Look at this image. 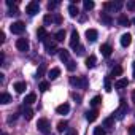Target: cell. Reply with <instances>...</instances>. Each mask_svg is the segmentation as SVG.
<instances>
[{"instance_id":"cell-32","label":"cell","mask_w":135,"mask_h":135,"mask_svg":"<svg viewBox=\"0 0 135 135\" xmlns=\"http://www.w3.org/2000/svg\"><path fill=\"white\" fill-rule=\"evenodd\" d=\"M45 72H46V64H40L38 72H37V76H38V78H41V76L45 75Z\"/></svg>"},{"instance_id":"cell-3","label":"cell","mask_w":135,"mask_h":135,"mask_svg":"<svg viewBox=\"0 0 135 135\" xmlns=\"http://www.w3.org/2000/svg\"><path fill=\"white\" fill-rule=\"evenodd\" d=\"M37 127H38V130H40L41 133H45V135H48V133H49V130H51V124H49V121H48L46 118L38 119Z\"/></svg>"},{"instance_id":"cell-44","label":"cell","mask_w":135,"mask_h":135,"mask_svg":"<svg viewBox=\"0 0 135 135\" xmlns=\"http://www.w3.org/2000/svg\"><path fill=\"white\" fill-rule=\"evenodd\" d=\"M75 51H76V52H78V54H80V56H81V54H83V52H84V48H83V46H78V48H76V49H75Z\"/></svg>"},{"instance_id":"cell-8","label":"cell","mask_w":135,"mask_h":135,"mask_svg":"<svg viewBox=\"0 0 135 135\" xmlns=\"http://www.w3.org/2000/svg\"><path fill=\"white\" fill-rule=\"evenodd\" d=\"M70 46L73 49H76L80 46V33L76 30H72V37H70Z\"/></svg>"},{"instance_id":"cell-9","label":"cell","mask_w":135,"mask_h":135,"mask_svg":"<svg viewBox=\"0 0 135 135\" xmlns=\"http://www.w3.org/2000/svg\"><path fill=\"white\" fill-rule=\"evenodd\" d=\"M97 37H99V32H97L95 29H88V30H86V38H88L89 43H94V41L97 40Z\"/></svg>"},{"instance_id":"cell-23","label":"cell","mask_w":135,"mask_h":135,"mask_svg":"<svg viewBox=\"0 0 135 135\" xmlns=\"http://www.w3.org/2000/svg\"><path fill=\"white\" fill-rule=\"evenodd\" d=\"M33 102H37V94H35V92L27 94V95H26V99H24V103H26V105H32Z\"/></svg>"},{"instance_id":"cell-43","label":"cell","mask_w":135,"mask_h":135,"mask_svg":"<svg viewBox=\"0 0 135 135\" xmlns=\"http://www.w3.org/2000/svg\"><path fill=\"white\" fill-rule=\"evenodd\" d=\"M129 135H135V124H132L129 127Z\"/></svg>"},{"instance_id":"cell-36","label":"cell","mask_w":135,"mask_h":135,"mask_svg":"<svg viewBox=\"0 0 135 135\" xmlns=\"http://www.w3.org/2000/svg\"><path fill=\"white\" fill-rule=\"evenodd\" d=\"M43 22H45L46 26H49L51 22H54V16H51V15H46V16L43 18Z\"/></svg>"},{"instance_id":"cell-6","label":"cell","mask_w":135,"mask_h":135,"mask_svg":"<svg viewBox=\"0 0 135 135\" xmlns=\"http://www.w3.org/2000/svg\"><path fill=\"white\" fill-rule=\"evenodd\" d=\"M70 84L72 86H76V88H81V89H84L86 86H88V80L83 76V78H75V76H72L70 78Z\"/></svg>"},{"instance_id":"cell-7","label":"cell","mask_w":135,"mask_h":135,"mask_svg":"<svg viewBox=\"0 0 135 135\" xmlns=\"http://www.w3.org/2000/svg\"><path fill=\"white\" fill-rule=\"evenodd\" d=\"M16 48H18L19 51L26 52V51H29L30 45H29V41H27L26 38H19V40H16Z\"/></svg>"},{"instance_id":"cell-52","label":"cell","mask_w":135,"mask_h":135,"mask_svg":"<svg viewBox=\"0 0 135 135\" xmlns=\"http://www.w3.org/2000/svg\"><path fill=\"white\" fill-rule=\"evenodd\" d=\"M3 135H8V133H3Z\"/></svg>"},{"instance_id":"cell-10","label":"cell","mask_w":135,"mask_h":135,"mask_svg":"<svg viewBox=\"0 0 135 135\" xmlns=\"http://www.w3.org/2000/svg\"><path fill=\"white\" fill-rule=\"evenodd\" d=\"M103 7H105V10H111V11H118L121 7H122V3L121 2H105L103 3Z\"/></svg>"},{"instance_id":"cell-38","label":"cell","mask_w":135,"mask_h":135,"mask_svg":"<svg viewBox=\"0 0 135 135\" xmlns=\"http://www.w3.org/2000/svg\"><path fill=\"white\" fill-rule=\"evenodd\" d=\"M127 10L129 11H135V0H129L127 2Z\"/></svg>"},{"instance_id":"cell-28","label":"cell","mask_w":135,"mask_h":135,"mask_svg":"<svg viewBox=\"0 0 135 135\" xmlns=\"http://www.w3.org/2000/svg\"><path fill=\"white\" fill-rule=\"evenodd\" d=\"M100 102H102V97H100V95H95V97H92V99H91V102H89V103H91V107H92V108H97V107L100 105Z\"/></svg>"},{"instance_id":"cell-13","label":"cell","mask_w":135,"mask_h":135,"mask_svg":"<svg viewBox=\"0 0 135 135\" xmlns=\"http://www.w3.org/2000/svg\"><path fill=\"white\" fill-rule=\"evenodd\" d=\"M13 89H15L18 94H22V92L27 89V84H26V81H18V83L13 84Z\"/></svg>"},{"instance_id":"cell-18","label":"cell","mask_w":135,"mask_h":135,"mask_svg":"<svg viewBox=\"0 0 135 135\" xmlns=\"http://www.w3.org/2000/svg\"><path fill=\"white\" fill-rule=\"evenodd\" d=\"M100 52H102V56L110 57V56H111V52H113V48H111L110 45H102V46H100Z\"/></svg>"},{"instance_id":"cell-4","label":"cell","mask_w":135,"mask_h":135,"mask_svg":"<svg viewBox=\"0 0 135 135\" xmlns=\"http://www.w3.org/2000/svg\"><path fill=\"white\" fill-rule=\"evenodd\" d=\"M38 11H40V3H38V2L32 0V2L27 3V7H26V13H27L29 16H33V15H37Z\"/></svg>"},{"instance_id":"cell-41","label":"cell","mask_w":135,"mask_h":135,"mask_svg":"<svg viewBox=\"0 0 135 135\" xmlns=\"http://www.w3.org/2000/svg\"><path fill=\"white\" fill-rule=\"evenodd\" d=\"M54 22L56 24H60L62 22V16L60 15H54Z\"/></svg>"},{"instance_id":"cell-17","label":"cell","mask_w":135,"mask_h":135,"mask_svg":"<svg viewBox=\"0 0 135 135\" xmlns=\"http://www.w3.org/2000/svg\"><path fill=\"white\" fill-rule=\"evenodd\" d=\"M130 43H132V35H130V33H124V35H121V46L127 48Z\"/></svg>"},{"instance_id":"cell-47","label":"cell","mask_w":135,"mask_h":135,"mask_svg":"<svg viewBox=\"0 0 135 135\" xmlns=\"http://www.w3.org/2000/svg\"><path fill=\"white\" fill-rule=\"evenodd\" d=\"M16 118H18L16 114H13V116H10V118H8V122H13V121H16Z\"/></svg>"},{"instance_id":"cell-26","label":"cell","mask_w":135,"mask_h":135,"mask_svg":"<svg viewBox=\"0 0 135 135\" xmlns=\"http://www.w3.org/2000/svg\"><path fill=\"white\" fill-rule=\"evenodd\" d=\"M10 102H11V95H10V94H7V92H2V94H0V103L7 105V103H10Z\"/></svg>"},{"instance_id":"cell-19","label":"cell","mask_w":135,"mask_h":135,"mask_svg":"<svg viewBox=\"0 0 135 135\" xmlns=\"http://www.w3.org/2000/svg\"><path fill=\"white\" fill-rule=\"evenodd\" d=\"M59 75H60V69H59V67H54V69H51L48 72V78L49 80H56V78H59Z\"/></svg>"},{"instance_id":"cell-39","label":"cell","mask_w":135,"mask_h":135,"mask_svg":"<svg viewBox=\"0 0 135 135\" xmlns=\"http://www.w3.org/2000/svg\"><path fill=\"white\" fill-rule=\"evenodd\" d=\"M57 7H59V2H49V3H48V10H49V11L56 10Z\"/></svg>"},{"instance_id":"cell-22","label":"cell","mask_w":135,"mask_h":135,"mask_svg":"<svg viewBox=\"0 0 135 135\" xmlns=\"http://www.w3.org/2000/svg\"><path fill=\"white\" fill-rule=\"evenodd\" d=\"M95 64H97V57H95L94 54H91V56L86 59V67H88V69H94Z\"/></svg>"},{"instance_id":"cell-27","label":"cell","mask_w":135,"mask_h":135,"mask_svg":"<svg viewBox=\"0 0 135 135\" xmlns=\"http://www.w3.org/2000/svg\"><path fill=\"white\" fill-rule=\"evenodd\" d=\"M69 13H70V16H72V18L78 16V15H80V11H78V7H76L75 3H70V5H69Z\"/></svg>"},{"instance_id":"cell-12","label":"cell","mask_w":135,"mask_h":135,"mask_svg":"<svg viewBox=\"0 0 135 135\" xmlns=\"http://www.w3.org/2000/svg\"><path fill=\"white\" fill-rule=\"evenodd\" d=\"M37 37H38V40H40V41H43V43H45V41L48 40V37H49V35H48V30H46L45 27H40V29L37 30Z\"/></svg>"},{"instance_id":"cell-48","label":"cell","mask_w":135,"mask_h":135,"mask_svg":"<svg viewBox=\"0 0 135 135\" xmlns=\"http://www.w3.org/2000/svg\"><path fill=\"white\" fill-rule=\"evenodd\" d=\"M3 60H5V56H3V54H0V64H3Z\"/></svg>"},{"instance_id":"cell-16","label":"cell","mask_w":135,"mask_h":135,"mask_svg":"<svg viewBox=\"0 0 135 135\" xmlns=\"http://www.w3.org/2000/svg\"><path fill=\"white\" fill-rule=\"evenodd\" d=\"M69 111H70V105L69 103H62V105H59L56 108V113L57 114H67Z\"/></svg>"},{"instance_id":"cell-40","label":"cell","mask_w":135,"mask_h":135,"mask_svg":"<svg viewBox=\"0 0 135 135\" xmlns=\"http://www.w3.org/2000/svg\"><path fill=\"white\" fill-rule=\"evenodd\" d=\"M67 69H69L70 72H73V70L76 69V62H73V60H70L69 64H67Z\"/></svg>"},{"instance_id":"cell-46","label":"cell","mask_w":135,"mask_h":135,"mask_svg":"<svg viewBox=\"0 0 135 135\" xmlns=\"http://www.w3.org/2000/svg\"><path fill=\"white\" fill-rule=\"evenodd\" d=\"M3 41H5V33L0 32V43H3Z\"/></svg>"},{"instance_id":"cell-2","label":"cell","mask_w":135,"mask_h":135,"mask_svg":"<svg viewBox=\"0 0 135 135\" xmlns=\"http://www.w3.org/2000/svg\"><path fill=\"white\" fill-rule=\"evenodd\" d=\"M10 30H11V33H15V35H21V33L26 32V24H24L22 21H16V22H13V24L10 26Z\"/></svg>"},{"instance_id":"cell-34","label":"cell","mask_w":135,"mask_h":135,"mask_svg":"<svg viewBox=\"0 0 135 135\" xmlns=\"http://www.w3.org/2000/svg\"><path fill=\"white\" fill-rule=\"evenodd\" d=\"M38 89H40L41 92H45V91H48V89H49V83H48V81H41V83L38 84Z\"/></svg>"},{"instance_id":"cell-1","label":"cell","mask_w":135,"mask_h":135,"mask_svg":"<svg viewBox=\"0 0 135 135\" xmlns=\"http://www.w3.org/2000/svg\"><path fill=\"white\" fill-rule=\"evenodd\" d=\"M127 110H129V107H127V102L126 100H121V103H119V108L114 111V118L116 119H124V116L127 114Z\"/></svg>"},{"instance_id":"cell-37","label":"cell","mask_w":135,"mask_h":135,"mask_svg":"<svg viewBox=\"0 0 135 135\" xmlns=\"http://www.w3.org/2000/svg\"><path fill=\"white\" fill-rule=\"evenodd\" d=\"M94 135H105V129L100 126V127H95L94 129Z\"/></svg>"},{"instance_id":"cell-25","label":"cell","mask_w":135,"mask_h":135,"mask_svg":"<svg viewBox=\"0 0 135 135\" xmlns=\"http://www.w3.org/2000/svg\"><path fill=\"white\" fill-rule=\"evenodd\" d=\"M22 114H24V118H26L27 121H30V119L33 118V110H32V108H29V107H24Z\"/></svg>"},{"instance_id":"cell-15","label":"cell","mask_w":135,"mask_h":135,"mask_svg":"<svg viewBox=\"0 0 135 135\" xmlns=\"http://www.w3.org/2000/svg\"><path fill=\"white\" fill-rule=\"evenodd\" d=\"M59 59H60L64 64H69V62H70V54H69V51H67V49H60V51H59Z\"/></svg>"},{"instance_id":"cell-11","label":"cell","mask_w":135,"mask_h":135,"mask_svg":"<svg viewBox=\"0 0 135 135\" xmlns=\"http://www.w3.org/2000/svg\"><path fill=\"white\" fill-rule=\"evenodd\" d=\"M97 118H99V110H97V108H92V110L86 111V119H88L89 122H94Z\"/></svg>"},{"instance_id":"cell-30","label":"cell","mask_w":135,"mask_h":135,"mask_svg":"<svg viewBox=\"0 0 135 135\" xmlns=\"http://www.w3.org/2000/svg\"><path fill=\"white\" fill-rule=\"evenodd\" d=\"M83 7H84L86 11H91V10L95 7V3L92 2V0H84V2H83Z\"/></svg>"},{"instance_id":"cell-24","label":"cell","mask_w":135,"mask_h":135,"mask_svg":"<svg viewBox=\"0 0 135 135\" xmlns=\"http://www.w3.org/2000/svg\"><path fill=\"white\" fill-rule=\"evenodd\" d=\"M118 24H119L121 27H127V26L130 24V21H129V18H127L126 15H121V16L118 18Z\"/></svg>"},{"instance_id":"cell-42","label":"cell","mask_w":135,"mask_h":135,"mask_svg":"<svg viewBox=\"0 0 135 135\" xmlns=\"http://www.w3.org/2000/svg\"><path fill=\"white\" fill-rule=\"evenodd\" d=\"M10 15H11V16H13V15H19V10H18L16 7H13V8L10 10Z\"/></svg>"},{"instance_id":"cell-5","label":"cell","mask_w":135,"mask_h":135,"mask_svg":"<svg viewBox=\"0 0 135 135\" xmlns=\"http://www.w3.org/2000/svg\"><path fill=\"white\" fill-rule=\"evenodd\" d=\"M45 51H46L49 56H54V54H57L60 49H57V46H56V41L46 40V41H45Z\"/></svg>"},{"instance_id":"cell-35","label":"cell","mask_w":135,"mask_h":135,"mask_svg":"<svg viewBox=\"0 0 135 135\" xmlns=\"http://www.w3.org/2000/svg\"><path fill=\"white\" fill-rule=\"evenodd\" d=\"M111 89H113L111 88V80H110V76H107L105 78V91L107 92H111Z\"/></svg>"},{"instance_id":"cell-20","label":"cell","mask_w":135,"mask_h":135,"mask_svg":"<svg viewBox=\"0 0 135 135\" xmlns=\"http://www.w3.org/2000/svg\"><path fill=\"white\" fill-rule=\"evenodd\" d=\"M100 21H102L105 26H111V24H113V18H111L108 13H102V15H100Z\"/></svg>"},{"instance_id":"cell-14","label":"cell","mask_w":135,"mask_h":135,"mask_svg":"<svg viewBox=\"0 0 135 135\" xmlns=\"http://www.w3.org/2000/svg\"><path fill=\"white\" fill-rule=\"evenodd\" d=\"M127 86H129V80H127V78H119V80L114 81V88H116V89H124V88H127Z\"/></svg>"},{"instance_id":"cell-29","label":"cell","mask_w":135,"mask_h":135,"mask_svg":"<svg viewBox=\"0 0 135 135\" xmlns=\"http://www.w3.org/2000/svg\"><path fill=\"white\" fill-rule=\"evenodd\" d=\"M54 38H56V41H64V38H65V30H64V29L57 30L56 35H54Z\"/></svg>"},{"instance_id":"cell-31","label":"cell","mask_w":135,"mask_h":135,"mask_svg":"<svg viewBox=\"0 0 135 135\" xmlns=\"http://www.w3.org/2000/svg\"><path fill=\"white\" fill-rule=\"evenodd\" d=\"M121 75H122V67H119V65L113 67V70H111V76H121Z\"/></svg>"},{"instance_id":"cell-33","label":"cell","mask_w":135,"mask_h":135,"mask_svg":"<svg viewBox=\"0 0 135 135\" xmlns=\"http://www.w3.org/2000/svg\"><path fill=\"white\" fill-rule=\"evenodd\" d=\"M67 126H69V122H67V121H60V122L57 124V132H64V130H67Z\"/></svg>"},{"instance_id":"cell-50","label":"cell","mask_w":135,"mask_h":135,"mask_svg":"<svg viewBox=\"0 0 135 135\" xmlns=\"http://www.w3.org/2000/svg\"><path fill=\"white\" fill-rule=\"evenodd\" d=\"M133 76H135V62H133Z\"/></svg>"},{"instance_id":"cell-21","label":"cell","mask_w":135,"mask_h":135,"mask_svg":"<svg viewBox=\"0 0 135 135\" xmlns=\"http://www.w3.org/2000/svg\"><path fill=\"white\" fill-rule=\"evenodd\" d=\"M102 127H105V129H113V127H114V116L105 118V121H103Z\"/></svg>"},{"instance_id":"cell-49","label":"cell","mask_w":135,"mask_h":135,"mask_svg":"<svg viewBox=\"0 0 135 135\" xmlns=\"http://www.w3.org/2000/svg\"><path fill=\"white\" fill-rule=\"evenodd\" d=\"M132 102H135V89H133V92H132Z\"/></svg>"},{"instance_id":"cell-45","label":"cell","mask_w":135,"mask_h":135,"mask_svg":"<svg viewBox=\"0 0 135 135\" xmlns=\"http://www.w3.org/2000/svg\"><path fill=\"white\" fill-rule=\"evenodd\" d=\"M67 135H78V133H76V130H73V129H70L69 132H67Z\"/></svg>"},{"instance_id":"cell-51","label":"cell","mask_w":135,"mask_h":135,"mask_svg":"<svg viewBox=\"0 0 135 135\" xmlns=\"http://www.w3.org/2000/svg\"><path fill=\"white\" fill-rule=\"evenodd\" d=\"M132 22H133V24H135V18H133V21H132Z\"/></svg>"}]
</instances>
